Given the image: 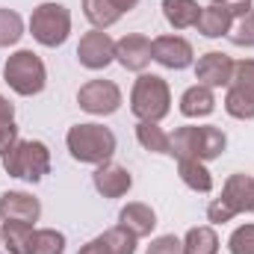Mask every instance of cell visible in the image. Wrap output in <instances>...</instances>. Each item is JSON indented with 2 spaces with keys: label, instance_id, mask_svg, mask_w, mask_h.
Here are the masks:
<instances>
[{
  "label": "cell",
  "instance_id": "obj_1",
  "mask_svg": "<svg viewBox=\"0 0 254 254\" xmlns=\"http://www.w3.org/2000/svg\"><path fill=\"white\" fill-rule=\"evenodd\" d=\"M228 148L225 130L213 125H184L175 133H169V157L175 160H219Z\"/></svg>",
  "mask_w": 254,
  "mask_h": 254
},
{
  "label": "cell",
  "instance_id": "obj_2",
  "mask_svg": "<svg viewBox=\"0 0 254 254\" xmlns=\"http://www.w3.org/2000/svg\"><path fill=\"white\" fill-rule=\"evenodd\" d=\"M65 145H68V154L77 163L101 166V163L113 160L119 142H116V133L110 127L98 125V122H86V125H74L68 130Z\"/></svg>",
  "mask_w": 254,
  "mask_h": 254
},
{
  "label": "cell",
  "instance_id": "obj_3",
  "mask_svg": "<svg viewBox=\"0 0 254 254\" xmlns=\"http://www.w3.org/2000/svg\"><path fill=\"white\" fill-rule=\"evenodd\" d=\"M130 113L139 122H163L172 113V92L160 74H139L130 92Z\"/></svg>",
  "mask_w": 254,
  "mask_h": 254
},
{
  "label": "cell",
  "instance_id": "obj_4",
  "mask_svg": "<svg viewBox=\"0 0 254 254\" xmlns=\"http://www.w3.org/2000/svg\"><path fill=\"white\" fill-rule=\"evenodd\" d=\"M0 160L9 178H21L30 184H39L51 172V148L39 139H18Z\"/></svg>",
  "mask_w": 254,
  "mask_h": 254
},
{
  "label": "cell",
  "instance_id": "obj_5",
  "mask_svg": "<svg viewBox=\"0 0 254 254\" xmlns=\"http://www.w3.org/2000/svg\"><path fill=\"white\" fill-rule=\"evenodd\" d=\"M3 80H6V86L15 95L33 98V95L45 92V86H48V68H45L39 54H33V51H15L6 60V65H3Z\"/></svg>",
  "mask_w": 254,
  "mask_h": 254
},
{
  "label": "cell",
  "instance_id": "obj_6",
  "mask_svg": "<svg viewBox=\"0 0 254 254\" xmlns=\"http://www.w3.org/2000/svg\"><path fill=\"white\" fill-rule=\"evenodd\" d=\"M30 33L42 48H60L71 36V12L63 3H39L30 15Z\"/></svg>",
  "mask_w": 254,
  "mask_h": 254
},
{
  "label": "cell",
  "instance_id": "obj_7",
  "mask_svg": "<svg viewBox=\"0 0 254 254\" xmlns=\"http://www.w3.org/2000/svg\"><path fill=\"white\" fill-rule=\"evenodd\" d=\"M77 104L89 116H113L122 107V89L113 80H89L80 86Z\"/></svg>",
  "mask_w": 254,
  "mask_h": 254
},
{
  "label": "cell",
  "instance_id": "obj_8",
  "mask_svg": "<svg viewBox=\"0 0 254 254\" xmlns=\"http://www.w3.org/2000/svg\"><path fill=\"white\" fill-rule=\"evenodd\" d=\"M77 60L89 71H104L110 63H116V42L104 30H89L86 36H80Z\"/></svg>",
  "mask_w": 254,
  "mask_h": 254
},
{
  "label": "cell",
  "instance_id": "obj_9",
  "mask_svg": "<svg viewBox=\"0 0 254 254\" xmlns=\"http://www.w3.org/2000/svg\"><path fill=\"white\" fill-rule=\"evenodd\" d=\"M234 60L222 51H207L195 63V80L207 89H228L234 80Z\"/></svg>",
  "mask_w": 254,
  "mask_h": 254
},
{
  "label": "cell",
  "instance_id": "obj_10",
  "mask_svg": "<svg viewBox=\"0 0 254 254\" xmlns=\"http://www.w3.org/2000/svg\"><path fill=\"white\" fill-rule=\"evenodd\" d=\"M154 60V51H151V39L142 36V33H127L116 42V63L127 68V71H136V74H145V68Z\"/></svg>",
  "mask_w": 254,
  "mask_h": 254
},
{
  "label": "cell",
  "instance_id": "obj_11",
  "mask_svg": "<svg viewBox=\"0 0 254 254\" xmlns=\"http://www.w3.org/2000/svg\"><path fill=\"white\" fill-rule=\"evenodd\" d=\"M151 51H154V63L172 71H184L195 63V51L184 36H160L151 42Z\"/></svg>",
  "mask_w": 254,
  "mask_h": 254
},
{
  "label": "cell",
  "instance_id": "obj_12",
  "mask_svg": "<svg viewBox=\"0 0 254 254\" xmlns=\"http://www.w3.org/2000/svg\"><path fill=\"white\" fill-rule=\"evenodd\" d=\"M92 187L98 190V195H104V198H122V195H127L130 187H133V175L127 172L122 163L107 160V163L95 166Z\"/></svg>",
  "mask_w": 254,
  "mask_h": 254
},
{
  "label": "cell",
  "instance_id": "obj_13",
  "mask_svg": "<svg viewBox=\"0 0 254 254\" xmlns=\"http://www.w3.org/2000/svg\"><path fill=\"white\" fill-rule=\"evenodd\" d=\"M42 216V204L39 198H33L30 192H3L0 195V222H24V225H36Z\"/></svg>",
  "mask_w": 254,
  "mask_h": 254
},
{
  "label": "cell",
  "instance_id": "obj_14",
  "mask_svg": "<svg viewBox=\"0 0 254 254\" xmlns=\"http://www.w3.org/2000/svg\"><path fill=\"white\" fill-rule=\"evenodd\" d=\"M237 216L240 213H254V178L252 175H231L222 187V195H219Z\"/></svg>",
  "mask_w": 254,
  "mask_h": 254
},
{
  "label": "cell",
  "instance_id": "obj_15",
  "mask_svg": "<svg viewBox=\"0 0 254 254\" xmlns=\"http://www.w3.org/2000/svg\"><path fill=\"white\" fill-rule=\"evenodd\" d=\"M119 225L130 231L136 240H142V237H151L154 234V228H157V213L148 207V204H142V201H130L122 207V213H119Z\"/></svg>",
  "mask_w": 254,
  "mask_h": 254
},
{
  "label": "cell",
  "instance_id": "obj_16",
  "mask_svg": "<svg viewBox=\"0 0 254 254\" xmlns=\"http://www.w3.org/2000/svg\"><path fill=\"white\" fill-rule=\"evenodd\" d=\"M213 110H216V95H213V89H207L201 83L190 86L181 95V116H187V119H207Z\"/></svg>",
  "mask_w": 254,
  "mask_h": 254
},
{
  "label": "cell",
  "instance_id": "obj_17",
  "mask_svg": "<svg viewBox=\"0 0 254 254\" xmlns=\"http://www.w3.org/2000/svg\"><path fill=\"white\" fill-rule=\"evenodd\" d=\"M231 27H234V18L225 12V9H219V6H201V15H198V24H195V30L201 33V36H207V39H222V36H228L231 33Z\"/></svg>",
  "mask_w": 254,
  "mask_h": 254
},
{
  "label": "cell",
  "instance_id": "obj_18",
  "mask_svg": "<svg viewBox=\"0 0 254 254\" xmlns=\"http://www.w3.org/2000/svg\"><path fill=\"white\" fill-rule=\"evenodd\" d=\"M198 15H201L198 0H163V18L175 30H190V27H195L198 24Z\"/></svg>",
  "mask_w": 254,
  "mask_h": 254
},
{
  "label": "cell",
  "instance_id": "obj_19",
  "mask_svg": "<svg viewBox=\"0 0 254 254\" xmlns=\"http://www.w3.org/2000/svg\"><path fill=\"white\" fill-rule=\"evenodd\" d=\"M33 225L24 222H0V240L9 254H30V240H33Z\"/></svg>",
  "mask_w": 254,
  "mask_h": 254
},
{
  "label": "cell",
  "instance_id": "obj_20",
  "mask_svg": "<svg viewBox=\"0 0 254 254\" xmlns=\"http://www.w3.org/2000/svg\"><path fill=\"white\" fill-rule=\"evenodd\" d=\"M83 15L95 30H107L122 18V9L116 0H83Z\"/></svg>",
  "mask_w": 254,
  "mask_h": 254
},
{
  "label": "cell",
  "instance_id": "obj_21",
  "mask_svg": "<svg viewBox=\"0 0 254 254\" xmlns=\"http://www.w3.org/2000/svg\"><path fill=\"white\" fill-rule=\"evenodd\" d=\"M184 254H219V234L213 225L190 228L184 237Z\"/></svg>",
  "mask_w": 254,
  "mask_h": 254
},
{
  "label": "cell",
  "instance_id": "obj_22",
  "mask_svg": "<svg viewBox=\"0 0 254 254\" xmlns=\"http://www.w3.org/2000/svg\"><path fill=\"white\" fill-rule=\"evenodd\" d=\"M178 175L192 192L213 190V175H210L207 163H201V160H178Z\"/></svg>",
  "mask_w": 254,
  "mask_h": 254
},
{
  "label": "cell",
  "instance_id": "obj_23",
  "mask_svg": "<svg viewBox=\"0 0 254 254\" xmlns=\"http://www.w3.org/2000/svg\"><path fill=\"white\" fill-rule=\"evenodd\" d=\"M136 139L148 154H169V133L157 122H139L136 125Z\"/></svg>",
  "mask_w": 254,
  "mask_h": 254
},
{
  "label": "cell",
  "instance_id": "obj_24",
  "mask_svg": "<svg viewBox=\"0 0 254 254\" xmlns=\"http://www.w3.org/2000/svg\"><path fill=\"white\" fill-rule=\"evenodd\" d=\"M225 113L237 122H252L254 119V95L246 89H237V86H228V95H225Z\"/></svg>",
  "mask_w": 254,
  "mask_h": 254
},
{
  "label": "cell",
  "instance_id": "obj_25",
  "mask_svg": "<svg viewBox=\"0 0 254 254\" xmlns=\"http://www.w3.org/2000/svg\"><path fill=\"white\" fill-rule=\"evenodd\" d=\"M30 254H65V234L57 228H39L33 231Z\"/></svg>",
  "mask_w": 254,
  "mask_h": 254
},
{
  "label": "cell",
  "instance_id": "obj_26",
  "mask_svg": "<svg viewBox=\"0 0 254 254\" xmlns=\"http://www.w3.org/2000/svg\"><path fill=\"white\" fill-rule=\"evenodd\" d=\"M24 36V18L15 9L0 6V48H12L18 45Z\"/></svg>",
  "mask_w": 254,
  "mask_h": 254
},
{
  "label": "cell",
  "instance_id": "obj_27",
  "mask_svg": "<svg viewBox=\"0 0 254 254\" xmlns=\"http://www.w3.org/2000/svg\"><path fill=\"white\" fill-rule=\"evenodd\" d=\"M98 240L104 243L107 254H136V237H133L130 231H125L122 225H116V228L104 231Z\"/></svg>",
  "mask_w": 254,
  "mask_h": 254
},
{
  "label": "cell",
  "instance_id": "obj_28",
  "mask_svg": "<svg viewBox=\"0 0 254 254\" xmlns=\"http://www.w3.org/2000/svg\"><path fill=\"white\" fill-rule=\"evenodd\" d=\"M228 39H231L237 48H254V9L249 12V15H243V18L234 21Z\"/></svg>",
  "mask_w": 254,
  "mask_h": 254
},
{
  "label": "cell",
  "instance_id": "obj_29",
  "mask_svg": "<svg viewBox=\"0 0 254 254\" xmlns=\"http://www.w3.org/2000/svg\"><path fill=\"white\" fill-rule=\"evenodd\" d=\"M228 252L231 254H254V225H240L228 237Z\"/></svg>",
  "mask_w": 254,
  "mask_h": 254
},
{
  "label": "cell",
  "instance_id": "obj_30",
  "mask_svg": "<svg viewBox=\"0 0 254 254\" xmlns=\"http://www.w3.org/2000/svg\"><path fill=\"white\" fill-rule=\"evenodd\" d=\"M231 86L246 89V92L254 95V60H240V63L234 65V80H231Z\"/></svg>",
  "mask_w": 254,
  "mask_h": 254
},
{
  "label": "cell",
  "instance_id": "obj_31",
  "mask_svg": "<svg viewBox=\"0 0 254 254\" xmlns=\"http://www.w3.org/2000/svg\"><path fill=\"white\" fill-rule=\"evenodd\" d=\"M145 254H184V240H178L175 234H166V237H157Z\"/></svg>",
  "mask_w": 254,
  "mask_h": 254
},
{
  "label": "cell",
  "instance_id": "obj_32",
  "mask_svg": "<svg viewBox=\"0 0 254 254\" xmlns=\"http://www.w3.org/2000/svg\"><path fill=\"white\" fill-rule=\"evenodd\" d=\"M231 219H237V213H234L222 198H213V201L207 204V222H210V225H225V222H231Z\"/></svg>",
  "mask_w": 254,
  "mask_h": 254
},
{
  "label": "cell",
  "instance_id": "obj_33",
  "mask_svg": "<svg viewBox=\"0 0 254 254\" xmlns=\"http://www.w3.org/2000/svg\"><path fill=\"white\" fill-rule=\"evenodd\" d=\"M213 6H219V9H225L234 21L237 18H243V15H249L252 12V6H254V0H210Z\"/></svg>",
  "mask_w": 254,
  "mask_h": 254
},
{
  "label": "cell",
  "instance_id": "obj_34",
  "mask_svg": "<svg viewBox=\"0 0 254 254\" xmlns=\"http://www.w3.org/2000/svg\"><path fill=\"white\" fill-rule=\"evenodd\" d=\"M15 142H18V125H15V119H12V122H0V157H3Z\"/></svg>",
  "mask_w": 254,
  "mask_h": 254
},
{
  "label": "cell",
  "instance_id": "obj_35",
  "mask_svg": "<svg viewBox=\"0 0 254 254\" xmlns=\"http://www.w3.org/2000/svg\"><path fill=\"white\" fill-rule=\"evenodd\" d=\"M77 254H107V249H104V243L95 237V240H89V243H86V246H83Z\"/></svg>",
  "mask_w": 254,
  "mask_h": 254
},
{
  "label": "cell",
  "instance_id": "obj_36",
  "mask_svg": "<svg viewBox=\"0 0 254 254\" xmlns=\"http://www.w3.org/2000/svg\"><path fill=\"white\" fill-rule=\"evenodd\" d=\"M12 119H15V107L0 95V122H12Z\"/></svg>",
  "mask_w": 254,
  "mask_h": 254
},
{
  "label": "cell",
  "instance_id": "obj_37",
  "mask_svg": "<svg viewBox=\"0 0 254 254\" xmlns=\"http://www.w3.org/2000/svg\"><path fill=\"white\" fill-rule=\"evenodd\" d=\"M116 6H119V9H122V15H125V12H130V9H136V6H139V0H116Z\"/></svg>",
  "mask_w": 254,
  "mask_h": 254
}]
</instances>
